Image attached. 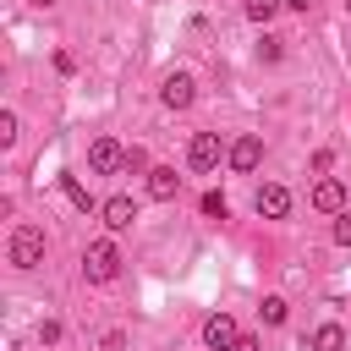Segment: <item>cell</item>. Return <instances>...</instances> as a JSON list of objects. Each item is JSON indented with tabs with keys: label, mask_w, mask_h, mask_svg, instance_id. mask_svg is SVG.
<instances>
[{
	"label": "cell",
	"mask_w": 351,
	"mask_h": 351,
	"mask_svg": "<svg viewBox=\"0 0 351 351\" xmlns=\"http://www.w3.org/2000/svg\"><path fill=\"white\" fill-rule=\"evenodd\" d=\"M208 219H230V203H225V192H203V203H197Z\"/></svg>",
	"instance_id": "14"
},
{
	"label": "cell",
	"mask_w": 351,
	"mask_h": 351,
	"mask_svg": "<svg viewBox=\"0 0 351 351\" xmlns=\"http://www.w3.org/2000/svg\"><path fill=\"white\" fill-rule=\"evenodd\" d=\"M60 192H66V197H71V208H82V214H88V208H93V197H88V186H82V181H77V176H60Z\"/></svg>",
	"instance_id": "13"
},
{
	"label": "cell",
	"mask_w": 351,
	"mask_h": 351,
	"mask_svg": "<svg viewBox=\"0 0 351 351\" xmlns=\"http://www.w3.org/2000/svg\"><path fill=\"white\" fill-rule=\"evenodd\" d=\"M346 11H351V0H346Z\"/></svg>",
	"instance_id": "25"
},
{
	"label": "cell",
	"mask_w": 351,
	"mask_h": 351,
	"mask_svg": "<svg viewBox=\"0 0 351 351\" xmlns=\"http://www.w3.org/2000/svg\"><path fill=\"white\" fill-rule=\"evenodd\" d=\"M99 214H104V225H110V230H132L137 203H132L126 192H115V197H104V203H99Z\"/></svg>",
	"instance_id": "9"
},
{
	"label": "cell",
	"mask_w": 351,
	"mask_h": 351,
	"mask_svg": "<svg viewBox=\"0 0 351 351\" xmlns=\"http://www.w3.org/2000/svg\"><path fill=\"white\" fill-rule=\"evenodd\" d=\"M280 55H285V38H269V33H263V44H258V60H269V66H274Z\"/></svg>",
	"instance_id": "16"
},
{
	"label": "cell",
	"mask_w": 351,
	"mask_h": 351,
	"mask_svg": "<svg viewBox=\"0 0 351 351\" xmlns=\"http://www.w3.org/2000/svg\"><path fill=\"white\" fill-rule=\"evenodd\" d=\"M263 324H285V296H263Z\"/></svg>",
	"instance_id": "15"
},
{
	"label": "cell",
	"mask_w": 351,
	"mask_h": 351,
	"mask_svg": "<svg viewBox=\"0 0 351 351\" xmlns=\"http://www.w3.org/2000/svg\"><path fill=\"white\" fill-rule=\"evenodd\" d=\"M33 5H55V0H33Z\"/></svg>",
	"instance_id": "24"
},
{
	"label": "cell",
	"mask_w": 351,
	"mask_h": 351,
	"mask_svg": "<svg viewBox=\"0 0 351 351\" xmlns=\"http://www.w3.org/2000/svg\"><path fill=\"white\" fill-rule=\"evenodd\" d=\"M313 351H346V329L340 324H318L313 329Z\"/></svg>",
	"instance_id": "12"
},
{
	"label": "cell",
	"mask_w": 351,
	"mask_h": 351,
	"mask_svg": "<svg viewBox=\"0 0 351 351\" xmlns=\"http://www.w3.org/2000/svg\"><path fill=\"white\" fill-rule=\"evenodd\" d=\"M11 143H16V115L0 110V148H11Z\"/></svg>",
	"instance_id": "18"
},
{
	"label": "cell",
	"mask_w": 351,
	"mask_h": 351,
	"mask_svg": "<svg viewBox=\"0 0 351 351\" xmlns=\"http://www.w3.org/2000/svg\"><path fill=\"white\" fill-rule=\"evenodd\" d=\"M313 208H318V214H346V186H340L335 176H324V181L313 186Z\"/></svg>",
	"instance_id": "10"
},
{
	"label": "cell",
	"mask_w": 351,
	"mask_h": 351,
	"mask_svg": "<svg viewBox=\"0 0 351 351\" xmlns=\"http://www.w3.org/2000/svg\"><path fill=\"white\" fill-rule=\"evenodd\" d=\"M88 165H93L99 176H110V170H121V165H126V148H121L115 137H93V148H88Z\"/></svg>",
	"instance_id": "6"
},
{
	"label": "cell",
	"mask_w": 351,
	"mask_h": 351,
	"mask_svg": "<svg viewBox=\"0 0 351 351\" xmlns=\"http://www.w3.org/2000/svg\"><path fill=\"white\" fill-rule=\"evenodd\" d=\"M329 236H335V247H351V214H335V230Z\"/></svg>",
	"instance_id": "19"
},
{
	"label": "cell",
	"mask_w": 351,
	"mask_h": 351,
	"mask_svg": "<svg viewBox=\"0 0 351 351\" xmlns=\"http://www.w3.org/2000/svg\"><path fill=\"white\" fill-rule=\"evenodd\" d=\"M274 11H280V0H247V16H252V22H269Z\"/></svg>",
	"instance_id": "17"
},
{
	"label": "cell",
	"mask_w": 351,
	"mask_h": 351,
	"mask_svg": "<svg viewBox=\"0 0 351 351\" xmlns=\"http://www.w3.org/2000/svg\"><path fill=\"white\" fill-rule=\"evenodd\" d=\"M236 340H241V329H236L230 313H208V318H203V346H214V351H236Z\"/></svg>",
	"instance_id": "3"
},
{
	"label": "cell",
	"mask_w": 351,
	"mask_h": 351,
	"mask_svg": "<svg viewBox=\"0 0 351 351\" xmlns=\"http://www.w3.org/2000/svg\"><path fill=\"white\" fill-rule=\"evenodd\" d=\"M159 99H165V110H186V104L197 99V82H192L186 71H170L165 88H159Z\"/></svg>",
	"instance_id": "5"
},
{
	"label": "cell",
	"mask_w": 351,
	"mask_h": 351,
	"mask_svg": "<svg viewBox=\"0 0 351 351\" xmlns=\"http://www.w3.org/2000/svg\"><path fill=\"white\" fill-rule=\"evenodd\" d=\"M176 192H181V176H176L170 165H154V170H148V197H159V203H170Z\"/></svg>",
	"instance_id": "11"
},
{
	"label": "cell",
	"mask_w": 351,
	"mask_h": 351,
	"mask_svg": "<svg viewBox=\"0 0 351 351\" xmlns=\"http://www.w3.org/2000/svg\"><path fill=\"white\" fill-rule=\"evenodd\" d=\"M258 165H263V137H252V132L236 137V143H230V170H236V176H252Z\"/></svg>",
	"instance_id": "4"
},
{
	"label": "cell",
	"mask_w": 351,
	"mask_h": 351,
	"mask_svg": "<svg viewBox=\"0 0 351 351\" xmlns=\"http://www.w3.org/2000/svg\"><path fill=\"white\" fill-rule=\"evenodd\" d=\"M99 346H104V351H121V346H126V335H121V329H110V335H104Z\"/></svg>",
	"instance_id": "21"
},
{
	"label": "cell",
	"mask_w": 351,
	"mask_h": 351,
	"mask_svg": "<svg viewBox=\"0 0 351 351\" xmlns=\"http://www.w3.org/2000/svg\"><path fill=\"white\" fill-rule=\"evenodd\" d=\"M82 274H88L93 285L115 280V274H121V247H115V241H88V252H82Z\"/></svg>",
	"instance_id": "1"
},
{
	"label": "cell",
	"mask_w": 351,
	"mask_h": 351,
	"mask_svg": "<svg viewBox=\"0 0 351 351\" xmlns=\"http://www.w3.org/2000/svg\"><path fill=\"white\" fill-rule=\"evenodd\" d=\"M236 351H263V340H258V335H241V340H236Z\"/></svg>",
	"instance_id": "22"
},
{
	"label": "cell",
	"mask_w": 351,
	"mask_h": 351,
	"mask_svg": "<svg viewBox=\"0 0 351 351\" xmlns=\"http://www.w3.org/2000/svg\"><path fill=\"white\" fill-rule=\"evenodd\" d=\"M280 5H291V11H307V0H280Z\"/></svg>",
	"instance_id": "23"
},
{
	"label": "cell",
	"mask_w": 351,
	"mask_h": 351,
	"mask_svg": "<svg viewBox=\"0 0 351 351\" xmlns=\"http://www.w3.org/2000/svg\"><path fill=\"white\" fill-rule=\"evenodd\" d=\"M5 252H11L16 269H38V263H44V230H38V225H16Z\"/></svg>",
	"instance_id": "2"
},
{
	"label": "cell",
	"mask_w": 351,
	"mask_h": 351,
	"mask_svg": "<svg viewBox=\"0 0 351 351\" xmlns=\"http://www.w3.org/2000/svg\"><path fill=\"white\" fill-rule=\"evenodd\" d=\"M186 165H192V170H214V165H219V137H214V132H197V137L186 143Z\"/></svg>",
	"instance_id": "7"
},
{
	"label": "cell",
	"mask_w": 351,
	"mask_h": 351,
	"mask_svg": "<svg viewBox=\"0 0 351 351\" xmlns=\"http://www.w3.org/2000/svg\"><path fill=\"white\" fill-rule=\"evenodd\" d=\"M55 340H60V324L44 318V324H38V346H55Z\"/></svg>",
	"instance_id": "20"
},
{
	"label": "cell",
	"mask_w": 351,
	"mask_h": 351,
	"mask_svg": "<svg viewBox=\"0 0 351 351\" xmlns=\"http://www.w3.org/2000/svg\"><path fill=\"white\" fill-rule=\"evenodd\" d=\"M252 208H258L263 219H285V214H291V192L269 181V186H258V197H252Z\"/></svg>",
	"instance_id": "8"
}]
</instances>
